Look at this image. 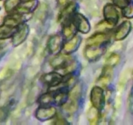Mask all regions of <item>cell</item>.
I'll return each instance as SVG.
<instances>
[{"instance_id":"cell-14","label":"cell","mask_w":133,"mask_h":125,"mask_svg":"<svg viewBox=\"0 0 133 125\" xmlns=\"http://www.w3.org/2000/svg\"><path fill=\"white\" fill-rule=\"evenodd\" d=\"M109 39V36L105 33L99 32L92 35L87 40L88 46H99L100 44L106 42Z\"/></svg>"},{"instance_id":"cell-10","label":"cell","mask_w":133,"mask_h":125,"mask_svg":"<svg viewBox=\"0 0 133 125\" xmlns=\"http://www.w3.org/2000/svg\"><path fill=\"white\" fill-rule=\"evenodd\" d=\"M81 42V39L80 36L78 35L73 36L71 40L66 42L62 47V51L63 53L69 54V53L75 52L79 48Z\"/></svg>"},{"instance_id":"cell-20","label":"cell","mask_w":133,"mask_h":125,"mask_svg":"<svg viewBox=\"0 0 133 125\" xmlns=\"http://www.w3.org/2000/svg\"><path fill=\"white\" fill-rule=\"evenodd\" d=\"M97 108L96 107H92L87 112V118L92 124L97 123L98 120L99 119V112Z\"/></svg>"},{"instance_id":"cell-27","label":"cell","mask_w":133,"mask_h":125,"mask_svg":"<svg viewBox=\"0 0 133 125\" xmlns=\"http://www.w3.org/2000/svg\"><path fill=\"white\" fill-rule=\"evenodd\" d=\"M123 14L127 18H133V5H127L123 9Z\"/></svg>"},{"instance_id":"cell-24","label":"cell","mask_w":133,"mask_h":125,"mask_svg":"<svg viewBox=\"0 0 133 125\" xmlns=\"http://www.w3.org/2000/svg\"><path fill=\"white\" fill-rule=\"evenodd\" d=\"M119 60H120V56L117 53H113L107 59L106 65L113 67V66H116L117 64H118Z\"/></svg>"},{"instance_id":"cell-34","label":"cell","mask_w":133,"mask_h":125,"mask_svg":"<svg viewBox=\"0 0 133 125\" xmlns=\"http://www.w3.org/2000/svg\"><path fill=\"white\" fill-rule=\"evenodd\" d=\"M0 1H1V0H0Z\"/></svg>"},{"instance_id":"cell-29","label":"cell","mask_w":133,"mask_h":125,"mask_svg":"<svg viewBox=\"0 0 133 125\" xmlns=\"http://www.w3.org/2000/svg\"><path fill=\"white\" fill-rule=\"evenodd\" d=\"M113 3L117 7L124 9L128 5V0H112Z\"/></svg>"},{"instance_id":"cell-31","label":"cell","mask_w":133,"mask_h":125,"mask_svg":"<svg viewBox=\"0 0 133 125\" xmlns=\"http://www.w3.org/2000/svg\"><path fill=\"white\" fill-rule=\"evenodd\" d=\"M36 91H37V89H36V87H35V88H34V89L32 90V92H35H35H36ZM31 97H32V98H35V96H36V95H33V94H31Z\"/></svg>"},{"instance_id":"cell-2","label":"cell","mask_w":133,"mask_h":125,"mask_svg":"<svg viewBox=\"0 0 133 125\" xmlns=\"http://www.w3.org/2000/svg\"><path fill=\"white\" fill-rule=\"evenodd\" d=\"M91 102L94 107L98 109H102L105 105V95L101 87L95 86L91 91Z\"/></svg>"},{"instance_id":"cell-11","label":"cell","mask_w":133,"mask_h":125,"mask_svg":"<svg viewBox=\"0 0 133 125\" xmlns=\"http://www.w3.org/2000/svg\"><path fill=\"white\" fill-rule=\"evenodd\" d=\"M131 30V23L129 21H125L119 26L114 34V39L116 40L124 39L129 34Z\"/></svg>"},{"instance_id":"cell-15","label":"cell","mask_w":133,"mask_h":125,"mask_svg":"<svg viewBox=\"0 0 133 125\" xmlns=\"http://www.w3.org/2000/svg\"><path fill=\"white\" fill-rule=\"evenodd\" d=\"M76 9V4L71 3L68 4L64 9L62 10L58 16V21L61 23H66L71 16H74V12Z\"/></svg>"},{"instance_id":"cell-23","label":"cell","mask_w":133,"mask_h":125,"mask_svg":"<svg viewBox=\"0 0 133 125\" xmlns=\"http://www.w3.org/2000/svg\"><path fill=\"white\" fill-rule=\"evenodd\" d=\"M20 0H6L4 3V7L6 12H9L15 10L18 7Z\"/></svg>"},{"instance_id":"cell-32","label":"cell","mask_w":133,"mask_h":125,"mask_svg":"<svg viewBox=\"0 0 133 125\" xmlns=\"http://www.w3.org/2000/svg\"><path fill=\"white\" fill-rule=\"evenodd\" d=\"M22 1H29V0H22Z\"/></svg>"},{"instance_id":"cell-5","label":"cell","mask_w":133,"mask_h":125,"mask_svg":"<svg viewBox=\"0 0 133 125\" xmlns=\"http://www.w3.org/2000/svg\"><path fill=\"white\" fill-rule=\"evenodd\" d=\"M41 80L45 84L51 87H55L63 82V76L59 73L49 72L43 75Z\"/></svg>"},{"instance_id":"cell-9","label":"cell","mask_w":133,"mask_h":125,"mask_svg":"<svg viewBox=\"0 0 133 125\" xmlns=\"http://www.w3.org/2000/svg\"><path fill=\"white\" fill-rule=\"evenodd\" d=\"M57 110L54 107L40 108L36 112V117L40 121H46L55 117Z\"/></svg>"},{"instance_id":"cell-7","label":"cell","mask_w":133,"mask_h":125,"mask_svg":"<svg viewBox=\"0 0 133 125\" xmlns=\"http://www.w3.org/2000/svg\"><path fill=\"white\" fill-rule=\"evenodd\" d=\"M48 48L52 53H58L62 48V39L60 35H54L49 38L48 42Z\"/></svg>"},{"instance_id":"cell-1","label":"cell","mask_w":133,"mask_h":125,"mask_svg":"<svg viewBox=\"0 0 133 125\" xmlns=\"http://www.w3.org/2000/svg\"><path fill=\"white\" fill-rule=\"evenodd\" d=\"M50 65L53 68L64 70L66 74L72 72L76 67V63L71 57L65 53L55 56L51 60Z\"/></svg>"},{"instance_id":"cell-25","label":"cell","mask_w":133,"mask_h":125,"mask_svg":"<svg viewBox=\"0 0 133 125\" xmlns=\"http://www.w3.org/2000/svg\"><path fill=\"white\" fill-rule=\"evenodd\" d=\"M130 77V70H126L123 72L121 75L120 78H119V81L118 82V85H119V89H123L125 83H127L128 81L129 78ZM118 88V89H119Z\"/></svg>"},{"instance_id":"cell-4","label":"cell","mask_w":133,"mask_h":125,"mask_svg":"<svg viewBox=\"0 0 133 125\" xmlns=\"http://www.w3.org/2000/svg\"><path fill=\"white\" fill-rule=\"evenodd\" d=\"M103 14L105 20L112 26H114L118 23L119 14L114 5L111 4H107L105 5L103 9Z\"/></svg>"},{"instance_id":"cell-16","label":"cell","mask_w":133,"mask_h":125,"mask_svg":"<svg viewBox=\"0 0 133 125\" xmlns=\"http://www.w3.org/2000/svg\"><path fill=\"white\" fill-rule=\"evenodd\" d=\"M37 1L35 0H29L25 1L16 8L17 13L19 14H28L36 9Z\"/></svg>"},{"instance_id":"cell-12","label":"cell","mask_w":133,"mask_h":125,"mask_svg":"<svg viewBox=\"0 0 133 125\" xmlns=\"http://www.w3.org/2000/svg\"><path fill=\"white\" fill-rule=\"evenodd\" d=\"M112 67L106 65L103 69L102 74L98 79V83L102 87H107L110 84L112 79Z\"/></svg>"},{"instance_id":"cell-19","label":"cell","mask_w":133,"mask_h":125,"mask_svg":"<svg viewBox=\"0 0 133 125\" xmlns=\"http://www.w3.org/2000/svg\"><path fill=\"white\" fill-rule=\"evenodd\" d=\"M55 91V95H54V102L57 105H64L68 99V95L66 91L59 90L58 91Z\"/></svg>"},{"instance_id":"cell-17","label":"cell","mask_w":133,"mask_h":125,"mask_svg":"<svg viewBox=\"0 0 133 125\" xmlns=\"http://www.w3.org/2000/svg\"><path fill=\"white\" fill-rule=\"evenodd\" d=\"M62 105H63L62 106L63 110L64 111L65 113H68V114H73L77 110L78 105H79V100L68 98V101Z\"/></svg>"},{"instance_id":"cell-3","label":"cell","mask_w":133,"mask_h":125,"mask_svg":"<svg viewBox=\"0 0 133 125\" xmlns=\"http://www.w3.org/2000/svg\"><path fill=\"white\" fill-rule=\"evenodd\" d=\"M28 26L22 23L17 27L15 33L12 36V42L14 47L18 46L23 43L27 39L29 32Z\"/></svg>"},{"instance_id":"cell-6","label":"cell","mask_w":133,"mask_h":125,"mask_svg":"<svg viewBox=\"0 0 133 125\" xmlns=\"http://www.w3.org/2000/svg\"><path fill=\"white\" fill-rule=\"evenodd\" d=\"M74 23L77 27V29L80 32L83 33H88L90 30V25L88 22V20L82 14H75L74 17Z\"/></svg>"},{"instance_id":"cell-30","label":"cell","mask_w":133,"mask_h":125,"mask_svg":"<svg viewBox=\"0 0 133 125\" xmlns=\"http://www.w3.org/2000/svg\"><path fill=\"white\" fill-rule=\"evenodd\" d=\"M70 0H58V3L61 5H65L70 2Z\"/></svg>"},{"instance_id":"cell-28","label":"cell","mask_w":133,"mask_h":125,"mask_svg":"<svg viewBox=\"0 0 133 125\" xmlns=\"http://www.w3.org/2000/svg\"><path fill=\"white\" fill-rule=\"evenodd\" d=\"M45 10H46V7L45 6V5H42L39 7L38 9L36 10V16H37V18H38L39 19L43 18V17L45 14Z\"/></svg>"},{"instance_id":"cell-35","label":"cell","mask_w":133,"mask_h":125,"mask_svg":"<svg viewBox=\"0 0 133 125\" xmlns=\"http://www.w3.org/2000/svg\"><path fill=\"white\" fill-rule=\"evenodd\" d=\"M0 9H1V8H0Z\"/></svg>"},{"instance_id":"cell-13","label":"cell","mask_w":133,"mask_h":125,"mask_svg":"<svg viewBox=\"0 0 133 125\" xmlns=\"http://www.w3.org/2000/svg\"><path fill=\"white\" fill-rule=\"evenodd\" d=\"M24 20V16L22 14L16 13L5 17L3 20V24L10 27H17L23 23Z\"/></svg>"},{"instance_id":"cell-22","label":"cell","mask_w":133,"mask_h":125,"mask_svg":"<svg viewBox=\"0 0 133 125\" xmlns=\"http://www.w3.org/2000/svg\"><path fill=\"white\" fill-rule=\"evenodd\" d=\"M54 92H48V93L44 94L40 96L39 98V102L42 105H48L50 103L54 102Z\"/></svg>"},{"instance_id":"cell-18","label":"cell","mask_w":133,"mask_h":125,"mask_svg":"<svg viewBox=\"0 0 133 125\" xmlns=\"http://www.w3.org/2000/svg\"><path fill=\"white\" fill-rule=\"evenodd\" d=\"M16 29V27H10L5 24L0 26V40H5L12 36Z\"/></svg>"},{"instance_id":"cell-26","label":"cell","mask_w":133,"mask_h":125,"mask_svg":"<svg viewBox=\"0 0 133 125\" xmlns=\"http://www.w3.org/2000/svg\"><path fill=\"white\" fill-rule=\"evenodd\" d=\"M112 26L108 22H107L106 20L101 21L96 26V29L101 32V31H104L107 29H109L111 28Z\"/></svg>"},{"instance_id":"cell-8","label":"cell","mask_w":133,"mask_h":125,"mask_svg":"<svg viewBox=\"0 0 133 125\" xmlns=\"http://www.w3.org/2000/svg\"><path fill=\"white\" fill-rule=\"evenodd\" d=\"M104 53V49L98 46H88L84 51V55L90 61L99 58Z\"/></svg>"},{"instance_id":"cell-33","label":"cell","mask_w":133,"mask_h":125,"mask_svg":"<svg viewBox=\"0 0 133 125\" xmlns=\"http://www.w3.org/2000/svg\"><path fill=\"white\" fill-rule=\"evenodd\" d=\"M128 1H131V0H128Z\"/></svg>"},{"instance_id":"cell-21","label":"cell","mask_w":133,"mask_h":125,"mask_svg":"<svg viewBox=\"0 0 133 125\" xmlns=\"http://www.w3.org/2000/svg\"><path fill=\"white\" fill-rule=\"evenodd\" d=\"M76 29H77V27L74 23H68V24L67 23L64 27L63 31H62L64 36L66 38L72 37L75 35Z\"/></svg>"}]
</instances>
